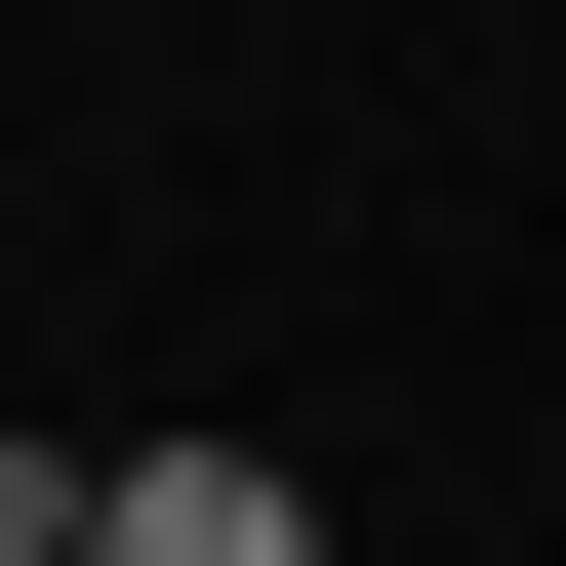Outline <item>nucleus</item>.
<instances>
[{
	"label": "nucleus",
	"instance_id": "1",
	"mask_svg": "<svg viewBox=\"0 0 566 566\" xmlns=\"http://www.w3.org/2000/svg\"><path fill=\"white\" fill-rule=\"evenodd\" d=\"M82 566H324V526H283V446H122V485H82Z\"/></svg>",
	"mask_w": 566,
	"mask_h": 566
}]
</instances>
